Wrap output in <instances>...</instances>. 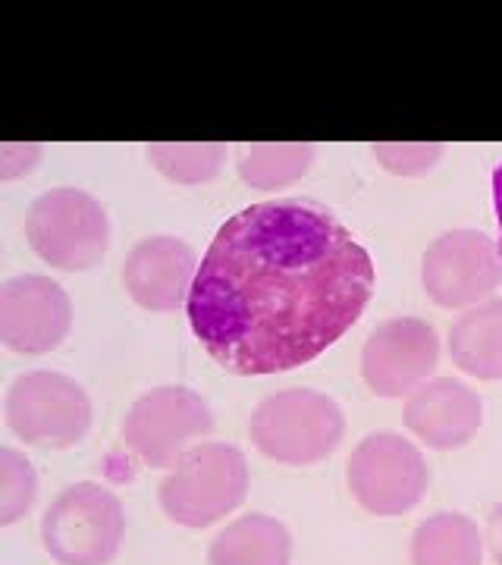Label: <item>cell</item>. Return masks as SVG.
<instances>
[{
	"label": "cell",
	"instance_id": "6da1fadb",
	"mask_svg": "<svg viewBox=\"0 0 502 565\" xmlns=\"http://www.w3.org/2000/svg\"><path fill=\"white\" fill-rule=\"evenodd\" d=\"M374 262L318 202L242 207L199 264L185 315L226 374H286L342 340L374 296Z\"/></svg>",
	"mask_w": 502,
	"mask_h": 565
},
{
	"label": "cell",
	"instance_id": "7a4b0ae2",
	"mask_svg": "<svg viewBox=\"0 0 502 565\" xmlns=\"http://www.w3.org/2000/svg\"><path fill=\"white\" fill-rule=\"evenodd\" d=\"M255 449L277 465H318L345 437V415L327 393L292 386L264 396L248 418Z\"/></svg>",
	"mask_w": 502,
	"mask_h": 565
},
{
	"label": "cell",
	"instance_id": "3957f363",
	"mask_svg": "<svg viewBox=\"0 0 502 565\" xmlns=\"http://www.w3.org/2000/svg\"><path fill=\"white\" fill-rule=\"evenodd\" d=\"M248 462L233 444H195L185 449L158 487V503L170 522L211 527L245 503Z\"/></svg>",
	"mask_w": 502,
	"mask_h": 565
},
{
	"label": "cell",
	"instance_id": "277c9868",
	"mask_svg": "<svg viewBox=\"0 0 502 565\" xmlns=\"http://www.w3.org/2000/svg\"><path fill=\"white\" fill-rule=\"evenodd\" d=\"M25 239L44 264L66 274H85L95 270L110 248V221L92 192L61 185L32 202Z\"/></svg>",
	"mask_w": 502,
	"mask_h": 565
},
{
	"label": "cell",
	"instance_id": "5b68a950",
	"mask_svg": "<svg viewBox=\"0 0 502 565\" xmlns=\"http://www.w3.org/2000/svg\"><path fill=\"white\" fill-rule=\"evenodd\" d=\"M122 537L120 497L95 481L70 484L41 515V544L57 565H110Z\"/></svg>",
	"mask_w": 502,
	"mask_h": 565
},
{
	"label": "cell",
	"instance_id": "8992f818",
	"mask_svg": "<svg viewBox=\"0 0 502 565\" xmlns=\"http://www.w3.org/2000/svg\"><path fill=\"white\" fill-rule=\"evenodd\" d=\"M7 427L39 449H73L92 430V399L85 386L61 371H29L7 390Z\"/></svg>",
	"mask_w": 502,
	"mask_h": 565
},
{
	"label": "cell",
	"instance_id": "52a82bcc",
	"mask_svg": "<svg viewBox=\"0 0 502 565\" xmlns=\"http://www.w3.org/2000/svg\"><path fill=\"white\" fill-rule=\"evenodd\" d=\"M345 484L364 512L396 519L421 503L430 487V468L412 440L396 430H374L352 449Z\"/></svg>",
	"mask_w": 502,
	"mask_h": 565
},
{
	"label": "cell",
	"instance_id": "ba28073f",
	"mask_svg": "<svg viewBox=\"0 0 502 565\" xmlns=\"http://www.w3.org/2000/svg\"><path fill=\"white\" fill-rule=\"evenodd\" d=\"M214 430L211 405L189 386H158L129 405L122 444L148 468H173L185 449L204 444Z\"/></svg>",
	"mask_w": 502,
	"mask_h": 565
},
{
	"label": "cell",
	"instance_id": "9c48e42d",
	"mask_svg": "<svg viewBox=\"0 0 502 565\" xmlns=\"http://www.w3.org/2000/svg\"><path fill=\"white\" fill-rule=\"evenodd\" d=\"M502 282L500 245L481 230H449L427 245L421 286L440 308L468 311L493 299Z\"/></svg>",
	"mask_w": 502,
	"mask_h": 565
},
{
	"label": "cell",
	"instance_id": "30bf717a",
	"mask_svg": "<svg viewBox=\"0 0 502 565\" xmlns=\"http://www.w3.org/2000/svg\"><path fill=\"white\" fill-rule=\"evenodd\" d=\"M440 337L421 318H389L371 330L362 349V377L381 399H408L434 377Z\"/></svg>",
	"mask_w": 502,
	"mask_h": 565
},
{
	"label": "cell",
	"instance_id": "8fae6325",
	"mask_svg": "<svg viewBox=\"0 0 502 565\" xmlns=\"http://www.w3.org/2000/svg\"><path fill=\"white\" fill-rule=\"evenodd\" d=\"M73 327V302L61 282L22 274L0 286V343L20 355L54 352Z\"/></svg>",
	"mask_w": 502,
	"mask_h": 565
},
{
	"label": "cell",
	"instance_id": "7c38bea8",
	"mask_svg": "<svg viewBox=\"0 0 502 565\" xmlns=\"http://www.w3.org/2000/svg\"><path fill=\"white\" fill-rule=\"evenodd\" d=\"M199 277L195 248L177 236H148L132 245L122 264V286L145 311L167 315L189 302Z\"/></svg>",
	"mask_w": 502,
	"mask_h": 565
},
{
	"label": "cell",
	"instance_id": "4fadbf2b",
	"mask_svg": "<svg viewBox=\"0 0 502 565\" xmlns=\"http://www.w3.org/2000/svg\"><path fill=\"white\" fill-rule=\"evenodd\" d=\"M405 427L430 449H462L474 440L483 424L478 390L456 377H430L405 399Z\"/></svg>",
	"mask_w": 502,
	"mask_h": 565
},
{
	"label": "cell",
	"instance_id": "5bb4252c",
	"mask_svg": "<svg viewBox=\"0 0 502 565\" xmlns=\"http://www.w3.org/2000/svg\"><path fill=\"white\" fill-rule=\"evenodd\" d=\"M292 534L280 519L252 512L223 527L207 546V565H289Z\"/></svg>",
	"mask_w": 502,
	"mask_h": 565
},
{
	"label": "cell",
	"instance_id": "9a60e30c",
	"mask_svg": "<svg viewBox=\"0 0 502 565\" xmlns=\"http://www.w3.org/2000/svg\"><path fill=\"white\" fill-rule=\"evenodd\" d=\"M449 355L478 381H502V299L493 296L459 315L449 330Z\"/></svg>",
	"mask_w": 502,
	"mask_h": 565
},
{
	"label": "cell",
	"instance_id": "2e32d148",
	"mask_svg": "<svg viewBox=\"0 0 502 565\" xmlns=\"http://www.w3.org/2000/svg\"><path fill=\"white\" fill-rule=\"evenodd\" d=\"M318 148L311 141H242L236 145V170L248 189H286L308 177Z\"/></svg>",
	"mask_w": 502,
	"mask_h": 565
},
{
	"label": "cell",
	"instance_id": "e0dca14e",
	"mask_svg": "<svg viewBox=\"0 0 502 565\" xmlns=\"http://www.w3.org/2000/svg\"><path fill=\"white\" fill-rule=\"evenodd\" d=\"M483 534L462 512H437L412 534V565H483Z\"/></svg>",
	"mask_w": 502,
	"mask_h": 565
},
{
	"label": "cell",
	"instance_id": "ac0fdd59",
	"mask_svg": "<svg viewBox=\"0 0 502 565\" xmlns=\"http://www.w3.org/2000/svg\"><path fill=\"white\" fill-rule=\"evenodd\" d=\"M229 148L223 141H154L145 148L151 167L177 185H204L217 180Z\"/></svg>",
	"mask_w": 502,
	"mask_h": 565
},
{
	"label": "cell",
	"instance_id": "d6986e66",
	"mask_svg": "<svg viewBox=\"0 0 502 565\" xmlns=\"http://www.w3.org/2000/svg\"><path fill=\"white\" fill-rule=\"evenodd\" d=\"M39 500V475L20 449H0V525L10 527Z\"/></svg>",
	"mask_w": 502,
	"mask_h": 565
},
{
	"label": "cell",
	"instance_id": "ffe728a7",
	"mask_svg": "<svg viewBox=\"0 0 502 565\" xmlns=\"http://www.w3.org/2000/svg\"><path fill=\"white\" fill-rule=\"evenodd\" d=\"M440 141H374L371 154L381 163L386 173L405 177V180H418L427 177L437 163L442 161Z\"/></svg>",
	"mask_w": 502,
	"mask_h": 565
},
{
	"label": "cell",
	"instance_id": "44dd1931",
	"mask_svg": "<svg viewBox=\"0 0 502 565\" xmlns=\"http://www.w3.org/2000/svg\"><path fill=\"white\" fill-rule=\"evenodd\" d=\"M44 145L39 141H3L0 145V180H22L41 163Z\"/></svg>",
	"mask_w": 502,
	"mask_h": 565
},
{
	"label": "cell",
	"instance_id": "7402d4cb",
	"mask_svg": "<svg viewBox=\"0 0 502 565\" xmlns=\"http://www.w3.org/2000/svg\"><path fill=\"white\" fill-rule=\"evenodd\" d=\"M483 544L490 550L493 563L502 565V503H496L487 515V531H483Z\"/></svg>",
	"mask_w": 502,
	"mask_h": 565
},
{
	"label": "cell",
	"instance_id": "603a6c76",
	"mask_svg": "<svg viewBox=\"0 0 502 565\" xmlns=\"http://www.w3.org/2000/svg\"><path fill=\"white\" fill-rule=\"evenodd\" d=\"M493 204H496V223H500V258H502V163L493 170Z\"/></svg>",
	"mask_w": 502,
	"mask_h": 565
}]
</instances>
